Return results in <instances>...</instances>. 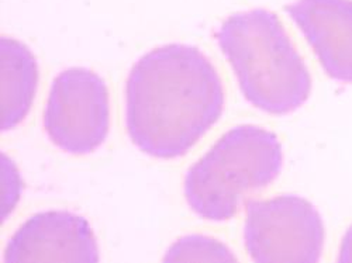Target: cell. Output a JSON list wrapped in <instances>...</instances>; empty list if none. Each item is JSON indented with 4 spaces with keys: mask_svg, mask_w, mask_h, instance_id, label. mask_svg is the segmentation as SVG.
<instances>
[{
    "mask_svg": "<svg viewBox=\"0 0 352 263\" xmlns=\"http://www.w3.org/2000/svg\"><path fill=\"white\" fill-rule=\"evenodd\" d=\"M282 165V145L274 133L251 124L234 127L186 172L188 206L208 221L231 220L252 193L276 181Z\"/></svg>",
    "mask_w": 352,
    "mask_h": 263,
    "instance_id": "obj_3",
    "label": "cell"
},
{
    "mask_svg": "<svg viewBox=\"0 0 352 263\" xmlns=\"http://www.w3.org/2000/svg\"><path fill=\"white\" fill-rule=\"evenodd\" d=\"M286 13L334 80L352 83V0H296Z\"/></svg>",
    "mask_w": 352,
    "mask_h": 263,
    "instance_id": "obj_7",
    "label": "cell"
},
{
    "mask_svg": "<svg viewBox=\"0 0 352 263\" xmlns=\"http://www.w3.org/2000/svg\"><path fill=\"white\" fill-rule=\"evenodd\" d=\"M43 126L61 151L72 155L95 152L110 130V98L104 79L86 68L58 73L51 83Z\"/></svg>",
    "mask_w": 352,
    "mask_h": 263,
    "instance_id": "obj_5",
    "label": "cell"
},
{
    "mask_svg": "<svg viewBox=\"0 0 352 263\" xmlns=\"http://www.w3.org/2000/svg\"><path fill=\"white\" fill-rule=\"evenodd\" d=\"M38 79L37 58L30 48L16 38H0L2 131L16 128L30 113Z\"/></svg>",
    "mask_w": 352,
    "mask_h": 263,
    "instance_id": "obj_8",
    "label": "cell"
},
{
    "mask_svg": "<svg viewBox=\"0 0 352 263\" xmlns=\"http://www.w3.org/2000/svg\"><path fill=\"white\" fill-rule=\"evenodd\" d=\"M326 231L313 204L295 194L245 203L244 247L256 263H316Z\"/></svg>",
    "mask_w": 352,
    "mask_h": 263,
    "instance_id": "obj_4",
    "label": "cell"
},
{
    "mask_svg": "<svg viewBox=\"0 0 352 263\" xmlns=\"http://www.w3.org/2000/svg\"><path fill=\"white\" fill-rule=\"evenodd\" d=\"M164 262H237V256L221 241L192 233L176 240L168 248Z\"/></svg>",
    "mask_w": 352,
    "mask_h": 263,
    "instance_id": "obj_9",
    "label": "cell"
},
{
    "mask_svg": "<svg viewBox=\"0 0 352 263\" xmlns=\"http://www.w3.org/2000/svg\"><path fill=\"white\" fill-rule=\"evenodd\" d=\"M217 44L254 107L274 115L300 108L311 76L279 17L265 9L231 14L216 33Z\"/></svg>",
    "mask_w": 352,
    "mask_h": 263,
    "instance_id": "obj_2",
    "label": "cell"
},
{
    "mask_svg": "<svg viewBox=\"0 0 352 263\" xmlns=\"http://www.w3.org/2000/svg\"><path fill=\"white\" fill-rule=\"evenodd\" d=\"M3 262L96 263L99 247L83 217L64 210L43 211L17 228L5 248Z\"/></svg>",
    "mask_w": 352,
    "mask_h": 263,
    "instance_id": "obj_6",
    "label": "cell"
},
{
    "mask_svg": "<svg viewBox=\"0 0 352 263\" xmlns=\"http://www.w3.org/2000/svg\"><path fill=\"white\" fill-rule=\"evenodd\" d=\"M221 78L199 48L168 44L144 54L126 82V128L144 154L186 155L220 120Z\"/></svg>",
    "mask_w": 352,
    "mask_h": 263,
    "instance_id": "obj_1",
    "label": "cell"
},
{
    "mask_svg": "<svg viewBox=\"0 0 352 263\" xmlns=\"http://www.w3.org/2000/svg\"><path fill=\"white\" fill-rule=\"evenodd\" d=\"M338 260L342 263H352V227L346 231L342 238Z\"/></svg>",
    "mask_w": 352,
    "mask_h": 263,
    "instance_id": "obj_10",
    "label": "cell"
}]
</instances>
